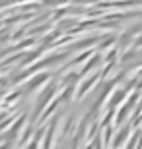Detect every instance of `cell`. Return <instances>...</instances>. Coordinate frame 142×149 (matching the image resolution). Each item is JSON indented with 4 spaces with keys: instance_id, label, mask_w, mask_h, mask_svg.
<instances>
[]
</instances>
